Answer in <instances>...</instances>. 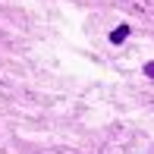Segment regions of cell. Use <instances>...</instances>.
<instances>
[{
    "label": "cell",
    "instance_id": "cell-1",
    "mask_svg": "<svg viewBox=\"0 0 154 154\" xmlns=\"http://www.w3.org/2000/svg\"><path fill=\"white\" fill-rule=\"evenodd\" d=\"M126 35H129V25H120V29L110 32V41H113V44H120V41H126Z\"/></svg>",
    "mask_w": 154,
    "mask_h": 154
},
{
    "label": "cell",
    "instance_id": "cell-2",
    "mask_svg": "<svg viewBox=\"0 0 154 154\" xmlns=\"http://www.w3.org/2000/svg\"><path fill=\"white\" fill-rule=\"evenodd\" d=\"M145 75H151V79H154V60H151V63H145Z\"/></svg>",
    "mask_w": 154,
    "mask_h": 154
}]
</instances>
